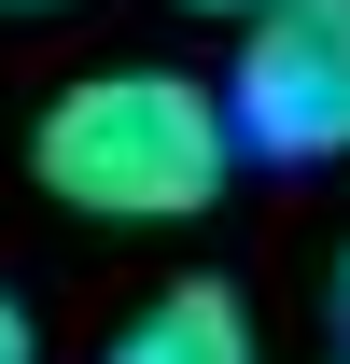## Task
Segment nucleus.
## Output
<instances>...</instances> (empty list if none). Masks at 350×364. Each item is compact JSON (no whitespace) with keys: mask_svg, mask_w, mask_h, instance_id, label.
Instances as JSON below:
<instances>
[{"mask_svg":"<svg viewBox=\"0 0 350 364\" xmlns=\"http://www.w3.org/2000/svg\"><path fill=\"white\" fill-rule=\"evenodd\" d=\"M0 14H43V0H0Z\"/></svg>","mask_w":350,"mask_h":364,"instance_id":"7","label":"nucleus"},{"mask_svg":"<svg viewBox=\"0 0 350 364\" xmlns=\"http://www.w3.org/2000/svg\"><path fill=\"white\" fill-rule=\"evenodd\" d=\"M182 14H266V0H182Z\"/></svg>","mask_w":350,"mask_h":364,"instance_id":"5","label":"nucleus"},{"mask_svg":"<svg viewBox=\"0 0 350 364\" xmlns=\"http://www.w3.org/2000/svg\"><path fill=\"white\" fill-rule=\"evenodd\" d=\"M98 364H253V309H238L224 280H169L140 322H112Z\"/></svg>","mask_w":350,"mask_h":364,"instance_id":"3","label":"nucleus"},{"mask_svg":"<svg viewBox=\"0 0 350 364\" xmlns=\"http://www.w3.org/2000/svg\"><path fill=\"white\" fill-rule=\"evenodd\" d=\"M224 127H238V154H266V168L350 154V0H266V14H238Z\"/></svg>","mask_w":350,"mask_h":364,"instance_id":"2","label":"nucleus"},{"mask_svg":"<svg viewBox=\"0 0 350 364\" xmlns=\"http://www.w3.org/2000/svg\"><path fill=\"white\" fill-rule=\"evenodd\" d=\"M336 322H350V252H336Z\"/></svg>","mask_w":350,"mask_h":364,"instance_id":"6","label":"nucleus"},{"mask_svg":"<svg viewBox=\"0 0 350 364\" xmlns=\"http://www.w3.org/2000/svg\"><path fill=\"white\" fill-rule=\"evenodd\" d=\"M0 364H43V322L14 309V294H0Z\"/></svg>","mask_w":350,"mask_h":364,"instance_id":"4","label":"nucleus"},{"mask_svg":"<svg viewBox=\"0 0 350 364\" xmlns=\"http://www.w3.org/2000/svg\"><path fill=\"white\" fill-rule=\"evenodd\" d=\"M28 168L98 225H182L238 182V127H224V85L196 70H85L28 127Z\"/></svg>","mask_w":350,"mask_h":364,"instance_id":"1","label":"nucleus"}]
</instances>
